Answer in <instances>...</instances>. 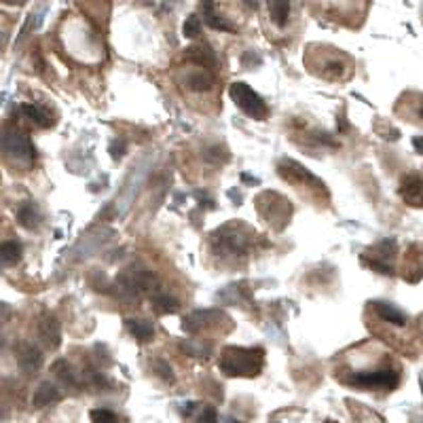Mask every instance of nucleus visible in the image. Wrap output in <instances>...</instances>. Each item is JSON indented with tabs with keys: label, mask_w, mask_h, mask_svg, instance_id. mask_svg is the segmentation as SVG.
I'll use <instances>...</instances> for the list:
<instances>
[{
	"label": "nucleus",
	"mask_w": 423,
	"mask_h": 423,
	"mask_svg": "<svg viewBox=\"0 0 423 423\" xmlns=\"http://www.w3.org/2000/svg\"><path fill=\"white\" fill-rule=\"evenodd\" d=\"M218 364L227 377H256L265 364V349L263 347H225Z\"/></svg>",
	"instance_id": "nucleus-1"
},
{
	"label": "nucleus",
	"mask_w": 423,
	"mask_h": 423,
	"mask_svg": "<svg viewBox=\"0 0 423 423\" xmlns=\"http://www.w3.org/2000/svg\"><path fill=\"white\" fill-rule=\"evenodd\" d=\"M345 383L358 390H396L400 385V371L377 368V371H354L345 377Z\"/></svg>",
	"instance_id": "nucleus-2"
},
{
	"label": "nucleus",
	"mask_w": 423,
	"mask_h": 423,
	"mask_svg": "<svg viewBox=\"0 0 423 423\" xmlns=\"http://www.w3.org/2000/svg\"><path fill=\"white\" fill-rule=\"evenodd\" d=\"M229 96H231V100H233V104L242 111V113H246L248 117H252V119H265L267 115H269V106H267V102L248 85V83H242V81H237V83H233L231 87H229Z\"/></svg>",
	"instance_id": "nucleus-3"
},
{
	"label": "nucleus",
	"mask_w": 423,
	"mask_h": 423,
	"mask_svg": "<svg viewBox=\"0 0 423 423\" xmlns=\"http://www.w3.org/2000/svg\"><path fill=\"white\" fill-rule=\"evenodd\" d=\"M2 146H4L6 159H11L13 163H19L21 169H28L36 159L34 144L21 132H6L2 138Z\"/></svg>",
	"instance_id": "nucleus-4"
},
{
	"label": "nucleus",
	"mask_w": 423,
	"mask_h": 423,
	"mask_svg": "<svg viewBox=\"0 0 423 423\" xmlns=\"http://www.w3.org/2000/svg\"><path fill=\"white\" fill-rule=\"evenodd\" d=\"M400 197L405 199L407 205L411 208H423V176L419 174H409L400 182Z\"/></svg>",
	"instance_id": "nucleus-5"
},
{
	"label": "nucleus",
	"mask_w": 423,
	"mask_h": 423,
	"mask_svg": "<svg viewBox=\"0 0 423 423\" xmlns=\"http://www.w3.org/2000/svg\"><path fill=\"white\" fill-rule=\"evenodd\" d=\"M216 242L222 254H244L248 250V237L239 233H227V227L214 233V244Z\"/></svg>",
	"instance_id": "nucleus-6"
},
{
	"label": "nucleus",
	"mask_w": 423,
	"mask_h": 423,
	"mask_svg": "<svg viewBox=\"0 0 423 423\" xmlns=\"http://www.w3.org/2000/svg\"><path fill=\"white\" fill-rule=\"evenodd\" d=\"M15 354H17V364H19V368L26 375H34V373L40 371V366H43V354H40V349L36 345L21 343V345H17Z\"/></svg>",
	"instance_id": "nucleus-7"
},
{
	"label": "nucleus",
	"mask_w": 423,
	"mask_h": 423,
	"mask_svg": "<svg viewBox=\"0 0 423 423\" xmlns=\"http://www.w3.org/2000/svg\"><path fill=\"white\" fill-rule=\"evenodd\" d=\"M38 334H40V341L45 343V347L57 349L60 343H62V326H60L57 317L45 315L38 324Z\"/></svg>",
	"instance_id": "nucleus-8"
},
{
	"label": "nucleus",
	"mask_w": 423,
	"mask_h": 423,
	"mask_svg": "<svg viewBox=\"0 0 423 423\" xmlns=\"http://www.w3.org/2000/svg\"><path fill=\"white\" fill-rule=\"evenodd\" d=\"M218 317H225L220 311H212V309H203V311H195L191 313L184 322H182V328L186 332H197L201 328H208V326H214L216 322H220Z\"/></svg>",
	"instance_id": "nucleus-9"
},
{
	"label": "nucleus",
	"mask_w": 423,
	"mask_h": 423,
	"mask_svg": "<svg viewBox=\"0 0 423 423\" xmlns=\"http://www.w3.org/2000/svg\"><path fill=\"white\" fill-rule=\"evenodd\" d=\"M60 400H62V392H60L53 383H49V381L40 383V385L36 388L34 396H32V405H34L36 409H45V407L55 405V402H60Z\"/></svg>",
	"instance_id": "nucleus-10"
},
{
	"label": "nucleus",
	"mask_w": 423,
	"mask_h": 423,
	"mask_svg": "<svg viewBox=\"0 0 423 423\" xmlns=\"http://www.w3.org/2000/svg\"><path fill=\"white\" fill-rule=\"evenodd\" d=\"M17 222L28 231H36L43 222V216L32 201H26L17 208Z\"/></svg>",
	"instance_id": "nucleus-11"
},
{
	"label": "nucleus",
	"mask_w": 423,
	"mask_h": 423,
	"mask_svg": "<svg viewBox=\"0 0 423 423\" xmlns=\"http://www.w3.org/2000/svg\"><path fill=\"white\" fill-rule=\"evenodd\" d=\"M373 307H375L377 315H379L381 320H385L388 324H394V326H398V328L407 326V315H405L398 307H394L392 303L375 300V303H373Z\"/></svg>",
	"instance_id": "nucleus-12"
},
{
	"label": "nucleus",
	"mask_w": 423,
	"mask_h": 423,
	"mask_svg": "<svg viewBox=\"0 0 423 423\" xmlns=\"http://www.w3.org/2000/svg\"><path fill=\"white\" fill-rule=\"evenodd\" d=\"M203 19L205 23L212 28V30H218V32H235V26L225 19L220 13H216V4L214 2H203Z\"/></svg>",
	"instance_id": "nucleus-13"
},
{
	"label": "nucleus",
	"mask_w": 423,
	"mask_h": 423,
	"mask_svg": "<svg viewBox=\"0 0 423 423\" xmlns=\"http://www.w3.org/2000/svg\"><path fill=\"white\" fill-rule=\"evenodd\" d=\"M125 326H128L130 334H132L136 341H140V343H148V341H152V337H154V326H152V322H148V320H142V317H128V320H125Z\"/></svg>",
	"instance_id": "nucleus-14"
},
{
	"label": "nucleus",
	"mask_w": 423,
	"mask_h": 423,
	"mask_svg": "<svg viewBox=\"0 0 423 423\" xmlns=\"http://www.w3.org/2000/svg\"><path fill=\"white\" fill-rule=\"evenodd\" d=\"M51 371H53V375L62 381V385H66V388H79V385H81L79 375L72 371V366H70L66 360H57V362L51 366Z\"/></svg>",
	"instance_id": "nucleus-15"
},
{
	"label": "nucleus",
	"mask_w": 423,
	"mask_h": 423,
	"mask_svg": "<svg viewBox=\"0 0 423 423\" xmlns=\"http://www.w3.org/2000/svg\"><path fill=\"white\" fill-rule=\"evenodd\" d=\"M186 85H188L193 91H208V89L214 87V77H212L205 68L193 70V72L186 74Z\"/></svg>",
	"instance_id": "nucleus-16"
},
{
	"label": "nucleus",
	"mask_w": 423,
	"mask_h": 423,
	"mask_svg": "<svg viewBox=\"0 0 423 423\" xmlns=\"http://www.w3.org/2000/svg\"><path fill=\"white\" fill-rule=\"evenodd\" d=\"M150 303H152V309H154L159 315L176 313V311L180 309V303H178L174 296H169V294H165V292H159V290L150 296Z\"/></svg>",
	"instance_id": "nucleus-17"
},
{
	"label": "nucleus",
	"mask_w": 423,
	"mask_h": 423,
	"mask_svg": "<svg viewBox=\"0 0 423 423\" xmlns=\"http://www.w3.org/2000/svg\"><path fill=\"white\" fill-rule=\"evenodd\" d=\"M21 113H23L34 125H38V128H43V130L53 125V119L49 117V113H47L45 108L36 106V104H21Z\"/></svg>",
	"instance_id": "nucleus-18"
},
{
	"label": "nucleus",
	"mask_w": 423,
	"mask_h": 423,
	"mask_svg": "<svg viewBox=\"0 0 423 423\" xmlns=\"http://www.w3.org/2000/svg\"><path fill=\"white\" fill-rule=\"evenodd\" d=\"M21 252H23V248H21V244H19V242H15V239H6V242L2 244V248H0L2 265H4V267H13V265H17V263L21 261Z\"/></svg>",
	"instance_id": "nucleus-19"
},
{
	"label": "nucleus",
	"mask_w": 423,
	"mask_h": 423,
	"mask_svg": "<svg viewBox=\"0 0 423 423\" xmlns=\"http://www.w3.org/2000/svg\"><path fill=\"white\" fill-rule=\"evenodd\" d=\"M267 9H269V17H271V21L283 30L286 26H288V19H290V2H269L267 4Z\"/></svg>",
	"instance_id": "nucleus-20"
},
{
	"label": "nucleus",
	"mask_w": 423,
	"mask_h": 423,
	"mask_svg": "<svg viewBox=\"0 0 423 423\" xmlns=\"http://www.w3.org/2000/svg\"><path fill=\"white\" fill-rule=\"evenodd\" d=\"M180 349L184 351V354H188V356H195V358H210V354H212V347H210V343H205V341H199V339H191V341H186V343H182L180 345Z\"/></svg>",
	"instance_id": "nucleus-21"
},
{
	"label": "nucleus",
	"mask_w": 423,
	"mask_h": 423,
	"mask_svg": "<svg viewBox=\"0 0 423 423\" xmlns=\"http://www.w3.org/2000/svg\"><path fill=\"white\" fill-rule=\"evenodd\" d=\"M362 265H366V267L375 269L377 273L394 276V267H392L390 263H385V261H381V259H375V256H371V254H364V256H362Z\"/></svg>",
	"instance_id": "nucleus-22"
},
{
	"label": "nucleus",
	"mask_w": 423,
	"mask_h": 423,
	"mask_svg": "<svg viewBox=\"0 0 423 423\" xmlns=\"http://www.w3.org/2000/svg\"><path fill=\"white\" fill-rule=\"evenodd\" d=\"M89 417H91V423H123L121 417L111 409H94Z\"/></svg>",
	"instance_id": "nucleus-23"
},
{
	"label": "nucleus",
	"mask_w": 423,
	"mask_h": 423,
	"mask_svg": "<svg viewBox=\"0 0 423 423\" xmlns=\"http://www.w3.org/2000/svg\"><path fill=\"white\" fill-rule=\"evenodd\" d=\"M199 32H201V19H199V15H191L182 26V34L186 38H195V36H199Z\"/></svg>",
	"instance_id": "nucleus-24"
},
{
	"label": "nucleus",
	"mask_w": 423,
	"mask_h": 423,
	"mask_svg": "<svg viewBox=\"0 0 423 423\" xmlns=\"http://www.w3.org/2000/svg\"><path fill=\"white\" fill-rule=\"evenodd\" d=\"M152 368H154V375H159L163 383H174V381H176V377H174V373H171V366H169L165 360H157V362L152 364Z\"/></svg>",
	"instance_id": "nucleus-25"
},
{
	"label": "nucleus",
	"mask_w": 423,
	"mask_h": 423,
	"mask_svg": "<svg viewBox=\"0 0 423 423\" xmlns=\"http://www.w3.org/2000/svg\"><path fill=\"white\" fill-rule=\"evenodd\" d=\"M205 159H208L210 163H214V165H216V163L220 165V163H227V161H229V152H227L225 148L212 146V148L205 150Z\"/></svg>",
	"instance_id": "nucleus-26"
},
{
	"label": "nucleus",
	"mask_w": 423,
	"mask_h": 423,
	"mask_svg": "<svg viewBox=\"0 0 423 423\" xmlns=\"http://www.w3.org/2000/svg\"><path fill=\"white\" fill-rule=\"evenodd\" d=\"M128 152V140H123V138H119L117 142H113L111 144V154H113V159H123V154Z\"/></svg>",
	"instance_id": "nucleus-27"
},
{
	"label": "nucleus",
	"mask_w": 423,
	"mask_h": 423,
	"mask_svg": "<svg viewBox=\"0 0 423 423\" xmlns=\"http://www.w3.org/2000/svg\"><path fill=\"white\" fill-rule=\"evenodd\" d=\"M197 423H218V413H216V409H214V407H205V409L201 411Z\"/></svg>",
	"instance_id": "nucleus-28"
},
{
	"label": "nucleus",
	"mask_w": 423,
	"mask_h": 423,
	"mask_svg": "<svg viewBox=\"0 0 423 423\" xmlns=\"http://www.w3.org/2000/svg\"><path fill=\"white\" fill-rule=\"evenodd\" d=\"M197 199H199V205H201V208H205V210H214V208H216L214 199H212V197H208V195H203V193H197Z\"/></svg>",
	"instance_id": "nucleus-29"
},
{
	"label": "nucleus",
	"mask_w": 423,
	"mask_h": 423,
	"mask_svg": "<svg viewBox=\"0 0 423 423\" xmlns=\"http://www.w3.org/2000/svg\"><path fill=\"white\" fill-rule=\"evenodd\" d=\"M315 138H317V142H322V144H326V146H337V142L332 140V138H330V136H328V134H324V132H320V134H317V136H315Z\"/></svg>",
	"instance_id": "nucleus-30"
},
{
	"label": "nucleus",
	"mask_w": 423,
	"mask_h": 423,
	"mask_svg": "<svg viewBox=\"0 0 423 423\" xmlns=\"http://www.w3.org/2000/svg\"><path fill=\"white\" fill-rule=\"evenodd\" d=\"M193 409H195V402H186V407H182V415H184V417H188Z\"/></svg>",
	"instance_id": "nucleus-31"
},
{
	"label": "nucleus",
	"mask_w": 423,
	"mask_h": 423,
	"mask_svg": "<svg viewBox=\"0 0 423 423\" xmlns=\"http://www.w3.org/2000/svg\"><path fill=\"white\" fill-rule=\"evenodd\" d=\"M413 146H415V150H417V152H422L423 154V138H419V136H417V138H413Z\"/></svg>",
	"instance_id": "nucleus-32"
},
{
	"label": "nucleus",
	"mask_w": 423,
	"mask_h": 423,
	"mask_svg": "<svg viewBox=\"0 0 423 423\" xmlns=\"http://www.w3.org/2000/svg\"><path fill=\"white\" fill-rule=\"evenodd\" d=\"M345 130H347V121H345V117L341 115V117H339V132H345Z\"/></svg>",
	"instance_id": "nucleus-33"
},
{
	"label": "nucleus",
	"mask_w": 423,
	"mask_h": 423,
	"mask_svg": "<svg viewBox=\"0 0 423 423\" xmlns=\"http://www.w3.org/2000/svg\"><path fill=\"white\" fill-rule=\"evenodd\" d=\"M419 117H422V119H423V108H422V111H419Z\"/></svg>",
	"instance_id": "nucleus-34"
}]
</instances>
